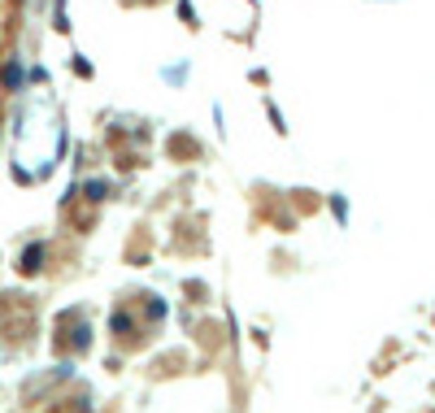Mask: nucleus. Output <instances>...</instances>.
<instances>
[{"instance_id":"obj_1","label":"nucleus","mask_w":435,"mask_h":413,"mask_svg":"<svg viewBox=\"0 0 435 413\" xmlns=\"http://www.w3.org/2000/svg\"><path fill=\"white\" fill-rule=\"evenodd\" d=\"M114 331H118V335L131 331V314H114Z\"/></svg>"},{"instance_id":"obj_2","label":"nucleus","mask_w":435,"mask_h":413,"mask_svg":"<svg viewBox=\"0 0 435 413\" xmlns=\"http://www.w3.org/2000/svg\"><path fill=\"white\" fill-rule=\"evenodd\" d=\"M39 261H44V252H39V248H35V252H27V257H22V270H35V266H39Z\"/></svg>"}]
</instances>
